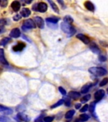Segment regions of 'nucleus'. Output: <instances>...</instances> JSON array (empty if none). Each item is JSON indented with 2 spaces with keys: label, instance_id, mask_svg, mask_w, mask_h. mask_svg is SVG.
Returning <instances> with one entry per match:
<instances>
[{
  "label": "nucleus",
  "instance_id": "4468645a",
  "mask_svg": "<svg viewBox=\"0 0 108 122\" xmlns=\"http://www.w3.org/2000/svg\"><path fill=\"white\" fill-rule=\"evenodd\" d=\"M11 6L14 11H18L20 9V3L17 1H14L11 3Z\"/></svg>",
  "mask_w": 108,
  "mask_h": 122
},
{
  "label": "nucleus",
  "instance_id": "6ab92c4d",
  "mask_svg": "<svg viewBox=\"0 0 108 122\" xmlns=\"http://www.w3.org/2000/svg\"><path fill=\"white\" fill-rule=\"evenodd\" d=\"M63 20H64V22L67 23V24L70 25L73 22V19H72V17H70V15H66V16H65L64 17V19H63Z\"/></svg>",
  "mask_w": 108,
  "mask_h": 122
},
{
  "label": "nucleus",
  "instance_id": "58836bf2",
  "mask_svg": "<svg viewBox=\"0 0 108 122\" xmlns=\"http://www.w3.org/2000/svg\"><path fill=\"white\" fill-rule=\"evenodd\" d=\"M35 122H43V120H42L41 118H38L36 120H35Z\"/></svg>",
  "mask_w": 108,
  "mask_h": 122
},
{
  "label": "nucleus",
  "instance_id": "a19ab883",
  "mask_svg": "<svg viewBox=\"0 0 108 122\" xmlns=\"http://www.w3.org/2000/svg\"><path fill=\"white\" fill-rule=\"evenodd\" d=\"M32 2V1H25V3H30Z\"/></svg>",
  "mask_w": 108,
  "mask_h": 122
},
{
  "label": "nucleus",
  "instance_id": "f257e3e1",
  "mask_svg": "<svg viewBox=\"0 0 108 122\" xmlns=\"http://www.w3.org/2000/svg\"><path fill=\"white\" fill-rule=\"evenodd\" d=\"M89 72L90 74L95 76H105L108 73V71L103 67H92L89 69Z\"/></svg>",
  "mask_w": 108,
  "mask_h": 122
},
{
  "label": "nucleus",
  "instance_id": "2f4dec72",
  "mask_svg": "<svg viewBox=\"0 0 108 122\" xmlns=\"http://www.w3.org/2000/svg\"><path fill=\"white\" fill-rule=\"evenodd\" d=\"M99 61H100V62H105L107 60V57L106 56H104V55H99Z\"/></svg>",
  "mask_w": 108,
  "mask_h": 122
},
{
  "label": "nucleus",
  "instance_id": "393cba45",
  "mask_svg": "<svg viewBox=\"0 0 108 122\" xmlns=\"http://www.w3.org/2000/svg\"><path fill=\"white\" fill-rule=\"evenodd\" d=\"M11 41V39L9 38H3L1 41H0V45L1 46H4L6 45V44L8 43L9 41Z\"/></svg>",
  "mask_w": 108,
  "mask_h": 122
},
{
  "label": "nucleus",
  "instance_id": "cd10ccee",
  "mask_svg": "<svg viewBox=\"0 0 108 122\" xmlns=\"http://www.w3.org/2000/svg\"><path fill=\"white\" fill-rule=\"evenodd\" d=\"M108 83V78H104L103 80L100 82V83H99V86H104L106 85H107Z\"/></svg>",
  "mask_w": 108,
  "mask_h": 122
},
{
  "label": "nucleus",
  "instance_id": "423d86ee",
  "mask_svg": "<svg viewBox=\"0 0 108 122\" xmlns=\"http://www.w3.org/2000/svg\"><path fill=\"white\" fill-rule=\"evenodd\" d=\"M105 95V92L104 90H99L94 93V98L96 101H99L104 97Z\"/></svg>",
  "mask_w": 108,
  "mask_h": 122
},
{
  "label": "nucleus",
  "instance_id": "ea45409f",
  "mask_svg": "<svg viewBox=\"0 0 108 122\" xmlns=\"http://www.w3.org/2000/svg\"><path fill=\"white\" fill-rule=\"evenodd\" d=\"M4 32V27H0V34Z\"/></svg>",
  "mask_w": 108,
  "mask_h": 122
},
{
  "label": "nucleus",
  "instance_id": "6e6552de",
  "mask_svg": "<svg viewBox=\"0 0 108 122\" xmlns=\"http://www.w3.org/2000/svg\"><path fill=\"white\" fill-rule=\"evenodd\" d=\"M76 38H78V40H80V41L83 42V43H85V45H87V44H89L90 43V40H89V38L86 36L85 35L83 34H77L76 36Z\"/></svg>",
  "mask_w": 108,
  "mask_h": 122
},
{
  "label": "nucleus",
  "instance_id": "9b49d317",
  "mask_svg": "<svg viewBox=\"0 0 108 122\" xmlns=\"http://www.w3.org/2000/svg\"><path fill=\"white\" fill-rule=\"evenodd\" d=\"M0 62L6 66L8 65V62L4 57V50L3 48H0Z\"/></svg>",
  "mask_w": 108,
  "mask_h": 122
},
{
  "label": "nucleus",
  "instance_id": "aec40b11",
  "mask_svg": "<svg viewBox=\"0 0 108 122\" xmlns=\"http://www.w3.org/2000/svg\"><path fill=\"white\" fill-rule=\"evenodd\" d=\"M89 119V115H87V114H85V113H83L80 115L79 117V120L81 122H87V120Z\"/></svg>",
  "mask_w": 108,
  "mask_h": 122
},
{
  "label": "nucleus",
  "instance_id": "f3484780",
  "mask_svg": "<svg viewBox=\"0 0 108 122\" xmlns=\"http://www.w3.org/2000/svg\"><path fill=\"white\" fill-rule=\"evenodd\" d=\"M68 96L70 98L74 99V100H76L80 97V93L79 92H78L71 91L68 93Z\"/></svg>",
  "mask_w": 108,
  "mask_h": 122
},
{
  "label": "nucleus",
  "instance_id": "b1692460",
  "mask_svg": "<svg viewBox=\"0 0 108 122\" xmlns=\"http://www.w3.org/2000/svg\"><path fill=\"white\" fill-rule=\"evenodd\" d=\"M46 22L47 23H51V24H56L58 22V19L56 18H53V17H49V18H47L46 19Z\"/></svg>",
  "mask_w": 108,
  "mask_h": 122
},
{
  "label": "nucleus",
  "instance_id": "72a5a7b5",
  "mask_svg": "<svg viewBox=\"0 0 108 122\" xmlns=\"http://www.w3.org/2000/svg\"><path fill=\"white\" fill-rule=\"evenodd\" d=\"M9 119L7 117L4 116H0V122H8Z\"/></svg>",
  "mask_w": 108,
  "mask_h": 122
},
{
  "label": "nucleus",
  "instance_id": "4c0bfd02",
  "mask_svg": "<svg viewBox=\"0 0 108 122\" xmlns=\"http://www.w3.org/2000/svg\"><path fill=\"white\" fill-rule=\"evenodd\" d=\"M75 108L76 109H80V107H81V104H80V103H77V104H76L75 106Z\"/></svg>",
  "mask_w": 108,
  "mask_h": 122
},
{
  "label": "nucleus",
  "instance_id": "c756f323",
  "mask_svg": "<svg viewBox=\"0 0 108 122\" xmlns=\"http://www.w3.org/2000/svg\"><path fill=\"white\" fill-rule=\"evenodd\" d=\"M53 116H46L44 118V122H52L54 120Z\"/></svg>",
  "mask_w": 108,
  "mask_h": 122
},
{
  "label": "nucleus",
  "instance_id": "9d476101",
  "mask_svg": "<svg viewBox=\"0 0 108 122\" xmlns=\"http://www.w3.org/2000/svg\"><path fill=\"white\" fill-rule=\"evenodd\" d=\"M20 30L18 28H15L11 30V31L9 33V36L11 38H19L20 36Z\"/></svg>",
  "mask_w": 108,
  "mask_h": 122
},
{
  "label": "nucleus",
  "instance_id": "7c9ffc66",
  "mask_svg": "<svg viewBox=\"0 0 108 122\" xmlns=\"http://www.w3.org/2000/svg\"><path fill=\"white\" fill-rule=\"evenodd\" d=\"M89 109V105L88 104H85V106H83V107H82L81 109H80V112H86Z\"/></svg>",
  "mask_w": 108,
  "mask_h": 122
},
{
  "label": "nucleus",
  "instance_id": "1a4fd4ad",
  "mask_svg": "<svg viewBox=\"0 0 108 122\" xmlns=\"http://www.w3.org/2000/svg\"><path fill=\"white\" fill-rule=\"evenodd\" d=\"M25 44L22 42H20L18 43L16 45L13 46L12 49L14 51H20L24 49V48L25 47Z\"/></svg>",
  "mask_w": 108,
  "mask_h": 122
},
{
  "label": "nucleus",
  "instance_id": "f03ea898",
  "mask_svg": "<svg viewBox=\"0 0 108 122\" xmlns=\"http://www.w3.org/2000/svg\"><path fill=\"white\" fill-rule=\"evenodd\" d=\"M61 29L64 33L68 34L69 36H72L76 32L75 29L73 27H72L70 24H68L64 22L61 24Z\"/></svg>",
  "mask_w": 108,
  "mask_h": 122
},
{
  "label": "nucleus",
  "instance_id": "0eeeda50",
  "mask_svg": "<svg viewBox=\"0 0 108 122\" xmlns=\"http://www.w3.org/2000/svg\"><path fill=\"white\" fill-rule=\"evenodd\" d=\"M17 118L21 121L25 122H30V120H31L30 117H29L27 114H25L24 113H22V112H20V113H18L17 114Z\"/></svg>",
  "mask_w": 108,
  "mask_h": 122
},
{
  "label": "nucleus",
  "instance_id": "7ed1b4c3",
  "mask_svg": "<svg viewBox=\"0 0 108 122\" xmlns=\"http://www.w3.org/2000/svg\"><path fill=\"white\" fill-rule=\"evenodd\" d=\"M36 24L32 19H27L25 20L23 24V29H34L36 28Z\"/></svg>",
  "mask_w": 108,
  "mask_h": 122
},
{
  "label": "nucleus",
  "instance_id": "c9c22d12",
  "mask_svg": "<svg viewBox=\"0 0 108 122\" xmlns=\"http://www.w3.org/2000/svg\"><path fill=\"white\" fill-rule=\"evenodd\" d=\"M6 24V22L4 19H0V27H4Z\"/></svg>",
  "mask_w": 108,
  "mask_h": 122
},
{
  "label": "nucleus",
  "instance_id": "20e7f679",
  "mask_svg": "<svg viewBox=\"0 0 108 122\" xmlns=\"http://www.w3.org/2000/svg\"><path fill=\"white\" fill-rule=\"evenodd\" d=\"M37 11L41 12V13H44L47 11V4L44 2H40L37 4Z\"/></svg>",
  "mask_w": 108,
  "mask_h": 122
},
{
  "label": "nucleus",
  "instance_id": "bb28decb",
  "mask_svg": "<svg viewBox=\"0 0 108 122\" xmlns=\"http://www.w3.org/2000/svg\"><path fill=\"white\" fill-rule=\"evenodd\" d=\"M64 100H63V99H61V100H59V101H58L56 104H53V106H51V109H54V108H56V107H57L59 106H61V105H62L63 103H64Z\"/></svg>",
  "mask_w": 108,
  "mask_h": 122
},
{
  "label": "nucleus",
  "instance_id": "e433bc0d",
  "mask_svg": "<svg viewBox=\"0 0 108 122\" xmlns=\"http://www.w3.org/2000/svg\"><path fill=\"white\" fill-rule=\"evenodd\" d=\"M64 102L66 106L69 107V106H70V105H71V102H70L69 100H66V101H65V102Z\"/></svg>",
  "mask_w": 108,
  "mask_h": 122
},
{
  "label": "nucleus",
  "instance_id": "2eb2a0df",
  "mask_svg": "<svg viewBox=\"0 0 108 122\" xmlns=\"http://www.w3.org/2000/svg\"><path fill=\"white\" fill-rule=\"evenodd\" d=\"M31 14V11L28 8H23L20 11V15L23 17H28Z\"/></svg>",
  "mask_w": 108,
  "mask_h": 122
},
{
  "label": "nucleus",
  "instance_id": "a878e982",
  "mask_svg": "<svg viewBox=\"0 0 108 122\" xmlns=\"http://www.w3.org/2000/svg\"><path fill=\"white\" fill-rule=\"evenodd\" d=\"M90 98L91 95H90V94H88V95H85V96H83V97L80 99V102H81V103H86L90 99Z\"/></svg>",
  "mask_w": 108,
  "mask_h": 122
},
{
  "label": "nucleus",
  "instance_id": "ddd939ff",
  "mask_svg": "<svg viewBox=\"0 0 108 122\" xmlns=\"http://www.w3.org/2000/svg\"><path fill=\"white\" fill-rule=\"evenodd\" d=\"M84 6L85 7L87 8V10H89L90 11H94L95 10V7L94 4L92 3L91 1H87L84 3Z\"/></svg>",
  "mask_w": 108,
  "mask_h": 122
},
{
  "label": "nucleus",
  "instance_id": "a211bd4d",
  "mask_svg": "<svg viewBox=\"0 0 108 122\" xmlns=\"http://www.w3.org/2000/svg\"><path fill=\"white\" fill-rule=\"evenodd\" d=\"M92 86V84L91 83H88L85 84L81 88V92L82 93H87Z\"/></svg>",
  "mask_w": 108,
  "mask_h": 122
},
{
  "label": "nucleus",
  "instance_id": "f8f14e48",
  "mask_svg": "<svg viewBox=\"0 0 108 122\" xmlns=\"http://www.w3.org/2000/svg\"><path fill=\"white\" fill-rule=\"evenodd\" d=\"M89 47H90V49L94 53H96V54H99L100 53V49L99 48L98 46L95 43H92L89 46Z\"/></svg>",
  "mask_w": 108,
  "mask_h": 122
},
{
  "label": "nucleus",
  "instance_id": "79ce46f5",
  "mask_svg": "<svg viewBox=\"0 0 108 122\" xmlns=\"http://www.w3.org/2000/svg\"><path fill=\"white\" fill-rule=\"evenodd\" d=\"M107 92H108V89H107Z\"/></svg>",
  "mask_w": 108,
  "mask_h": 122
},
{
  "label": "nucleus",
  "instance_id": "c85d7f7f",
  "mask_svg": "<svg viewBox=\"0 0 108 122\" xmlns=\"http://www.w3.org/2000/svg\"><path fill=\"white\" fill-rule=\"evenodd\" d=\"M8 3V1L7 0H0V6H1V7H6Z\"/></svg>",
  "mask_w": 108,
  "mask_h": 122
},
{
  "label": "nucleus",
  "instance_id": "412c9836",
  "mask_svg": "<svg viewBox=\"0 0 108 122\" xmlns=\"http://www.w3.org/2000/svg\"><path fill=\"white\" fill-rule=\"evenodd\" d=\"M48 2H49V3H50V5H51V6L52 7V8H53V10H54V11L56 12V13H59V8L58 7V6L56 5V4L54 3V2L53 1H48Z\"/></svg>",
  "mask_w": 108,
  "mask_h": 122
},
{
  "label": "nucleus",
  "instance_id": "f704fd0d",
  "mask_svg": "<svg viewBox=\"0 0 108 122\" xmlns=\"http://www.w3.org/2000/svg\"><path fill=\"white\" fill-rule=\"evenodd\" d=\"M13 19L15 21H18L20 19H21V15H18V14H17V15H15V16L13 17Z\"/></svg>",
  "mask_w": 108,
  "mask_h": 122
},
{
  "label": "nucleus",
  "instance_id": "473e14b6",
  "mask_svg": "<svg viewBox=\"0 0 108 122\" xmlns=\"http://www.w3.org/2000/svg\"><path fill=\"white\" fill-rule=\"evenodd\" d=\"M58 89H59V91L60 92V93L62 94V95H66V90L63 88V87H61V86H59V87L58 88Z\"/></svg>",
  "mask_w": 108,
  "mask_h": 122
},
{
  "label": "nucleus",
  "instance_id": "39448f33",
  "mask_svg": "<svg viewBox=\"0 0 108 122\" xmlns=\"http://www.w3.org/2000/svg\"><path fill=\"white\" fill-rule=\"evenodd\" d=\"M34 21L36 25L40 29H43L44 27V21L40 17H34Z\"/></svg>",
  "mask_w": 108,
  "mask_h": 122
},
{
  "label": "nucleus",
  "instance_id": "dca6fc26",
  "mask_svg": "<svg viewBox=\"0 0 108 122\" xmlns=\"http://www.w3.org/2000/svg\"><path fill=\"white\" fill-rule=\"evenodd\" d=\"M0 112H3L6 114H11L13 113V111L11 109L0 105Z\"/></svg>",
  "mask_w": 108,
  "mask_h": 122
},
{
  "label": "nucleus",
  "instance_id": "4be33fe9",
  "mask_svg": "<svg viewBox=\"0 0 108 122\" xmlns=\"http://www.w3.org/2000/svg\"><path fill=\"white\" fill-rule=\"evenodd\" d=\"M75 113V111L74 110H70L65 114V118L66 119H70L72 118V116H73Z\"/></svg>",
  "mask_w": 108,
  "mask_h": 122
},
{
  "label": "nucleus",
  "instance_id": "5701e85b",
  "mask_svg": "<svg viewBox=\"0 0 108 122\" xmlns=\"http://www.w3.org/2000/svg\"><path fill=\"white\" fill-rule=\"evenodd\" d=\"M95 104H96V102H91L89 106V109H89V112L90 113H94V112L95 108Z\"/></svg>",
  "mask_w": 108,
  "mask_h": 122
}]
</instances>
